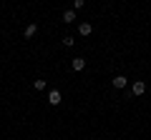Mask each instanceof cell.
<instances>
[{
	"instance_id": "7",
	"label": "cell",
	"mask_w": 151,
	"mask_h": 140,
	"mask_svg": "<svg viewBox=\"0 0 151 140\" xmlns=\"http://www.w3.org/2000/svg\"><path fill=\"white\" fill-rule=\"evenodd\" d=\"M35 33H38V25H35V23H30V25L25 28V38H33Z\"/></svg>"
},
{
	"instance_id": "6",
	"label": "cell",
	"mask_w": 151,
	"mask_h": 140,
	"mask_svg": "<svg viewBox=\"0 0 151 140\" xmlns=\"http://www.w3.org/2000/svg\"><path fill=\"white\" fill-rule=\"evenodd\" d=\"M63 23H68V25H70V23H76V10H65L63 13Z\"/></svg>"
},
{
	"instance_id": "9",
	"label": "cell",
	"mask_w": 151,
	"mask_h": 140,
	"mask_svg": "<svg viewBox=\"0 0 151 140\" xmlns=\"http://www.w3.org/2000/svg\"><path fill=\"white\" fill-rule=\"evenodd\" d=\"M83 5H86V0H73V8H70V10H81Z\"/></svg>"
},
{
	"instance_id": "2",
	"label": "cell",
	"mask_w": 151,
	"mask_h": 140,
	"mask_svg": "<svg viewBox=\"0 0 151 140\" xmlns=\"http://www.w3.org/2000/svg\"><path fill=\"white\" fill-rule=\"evenodd\" d=\"M111 83H113V88H116V90H124V88L129 85V78H126V75H116Z\"/></svg>"
},
{
	"instance_id": "4",
	"label": "cell",
	"mask_w": 151,
	"mask_h": 140,
	"mask_svg": "<svg viewBox=\"0 0 151 140\" xmlns=\"http://www.w3.org/2000/svg\"><path fill=\"white\" fill-rule=\"evenodd\" d=\"M70 68H73L76 73H81V70L86 68V60H83V58H73V60H70Z\"/></svg>"
},
{
	"instance_id": "5",
	"label": "cell",
	"mask_w": 151,
	"mask_h": 140,
	"mask_svg": "<svg viewBox=\"0 0 151 140\" xmlns=\"http://www.w3.org/2000/svg\"><path fill=\"white\" fill-rule=\"evenodd\" d=\"M78 33L86 38V35H91V33H93V25H91V23H81V25H78Z\"/></svg>"
},
{
	"instance_id": "8",
	"label": "cell",
	"mask_w": 151,
	"mask_h": 140,
	"mask_svg": "<svg viewBox=\"0 0 151 140\" xmlns=\"http://www.w3.org/2000/svg\"><path fill=\"white\" fill-rule=\"evenodd\" d=\"M73 43H76L73 35H65V38H63V45H65V48H73Z\"/></svg>"
},
{
	"instance_id": "3",
	"label": "cell",
	"mask_w": 151,
	"mask_h": 140,
	"mask_svg": "<svg viewBox=\"0 0 151 140\" xmlns=\"http://www.w3.org/2000/svg\"><path fill=\"white\" fill-rule=\"evenodd\" d=\"M60 100H63L60 90H50V93H48V103H50V105H60Z\"/></svg>"
},
{
	"instance_id": "1",
	"label": "cell",
	"mask_w": 151,
	"mask_h": 140,
	"mask_svg": "<svg viewBox=\"0 0 151 140\" xmlns=\"http://www.w3.org/2000/svg\"><path fill=\"white\" fill-rule=\"evenodd\" d=\"M144 93H146V83H144V80H136L134 85H131V95H134V98L144 95Z\"/></svg>"
},
{
	"instance_id": "10",
	"label": "cell",
	"mask_w": 151,
	"mask_h": 140,
	"mask_svg": "<svg viewBox=\"0 0 151 140\" xmlns=\"http://www.w3.org/2000/svg\"><path fill=\"white\" fill-rule=\"evenodd\" d=\"M33 88H35V90H45V80H35Z\"/></svg>"
}]
</instances>
